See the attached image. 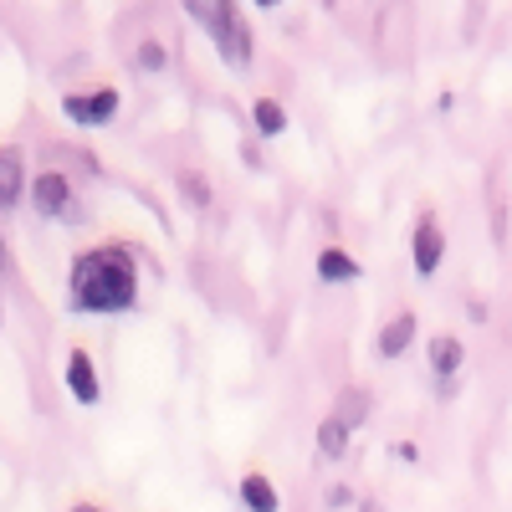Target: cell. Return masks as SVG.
<instances>
[{
	"label": "cell",
	"instance_id": "6da1fadb",
	"mask_svg": "<svg viewBox=\"0 0 512 512\" xmlns=\"http://www.w3.org/2000/svg\"><path fill=\"white\" fill-rule=\"evenodd\" d=\"M72 313H128L139 303V267L128 246H93L72 262L67 282Z\"/></svg>",
	"mask_w": 512,
	"mask_h": 512
},
{
	"label": "cell",
	"instance_id": "7a4b0ae2",
	"mask_svg": "<svg viewBox=\"0 0 512 512\" xmlns=\"http://www.w3.org/2000/svg\"><path fill=\"white\" fill-rule=\"evenodd\" d=\"M190 21L205 26V36L216 41V52H221L226 67H246L251 62V31H246V21H241L236 6H221V0H195Z\"/></svg>",
	"mask_w": 512,
	"mask_h": 512
},
{
	"label": "cell",
	"instance_id": "3957f363",
	"mask_svg": "<svg viewBox=\"0 0 512 512\" xmlns=\"http://www.w3.org/2000/svg\"><path fill=\"white\" fill-rule=\"evenodd\" d=\"M62 113H67L72 123H82V128H103V123H113V113H118V88L67 93V98H62Z\"/></svg>",
	"mask_w": 512,
	"mask_h": 512
},
{
	"label": "cell",
	"instance_id": "277c9868",
	"mask_svg": "<svg viewBox=\"0 0 512 512\" xmlns=\"http://www.w3.org/2000/svg\"><path fill=\"white\" fill-rule=\"evenodd\" d=\"M441 256H446V236H441V226L431 216H425L415 226V272L420 277H436L441 272Z\"/></svg>",
	"mask_w": 512,
	"mask_h": 512
},
{
	"label": "cell",
	"instance_id": "5b68a950",
	"mask_svg": "<svg viewBox=\"0 0 512 512\" xmlns=\"http://www.w3.org/2000/svg\"><path fill=\"white\" fill-rule=\"evenodd\" d=\"M67 390H72V400L77 405H98V369H93V354H82V349H72L67 354Z\"/></svg>",
	"mask_w": 512,
	"mask_h": 512
},
{
	"label": "cell",
	"instance_id": "8992f818",
	"mask_svg": "<svg viewBox=\"0 0 512 512\" xmlns=\"http://www.w3.org/2000/svg\"><path fill=\"white\" fill-rule=\"evenodd\" d=\"M31 200L41 216H72V185L62 175H36L31 180Z\"/></svg>",
	"mask_w": 512,
	"mask_h": 512
},
{
	"label": "cell",
	"instance_id": "52a82bcc",
	"mask_svg": "<svg viewBox=\"0 0 512 512\" xmlns=\"http://www.w3.org/2000/svg\"><path fill=\"white\" fill-rule=\"evenodd\" d=\"M21 190H26V164H21V154H16V149H0V216H6V210H16Z\"/></svg>",
	"mask_w": 512,
	"mask_h": 512
},
{
	"label": "cell",
	"instance_id": "ba28073f",
	"mask_svg": "<svg viewBox=\"0 0 512 512\" xmlns=\"http://www.w3.org/2000/svg\"><path fill=\"white\" fill-rule=\"evenodd\" d=\"M415 344V313H400L379 328V359H400Z\"/></svg>",
	"mask_w": 512,
	"mask_h": 512
},
{
	"label": "cell",
	"instance_id": "9c48e42d",
	"mask_svg": "<svg viewBox=\"0 0 512 512\" xmlns=\"http://www.w3.org/2000/svg\"><path fill=\"white\" fill-rule=\"evenodd\" d=\"M241 502H246V512H277V507H282L277 487H272V482H267L262 472L241 477Z\"/></svg>",
	"mask_w": 512,
	"mask_h": 512
},
{
	"label": "cell",
	"instance_id": "30bf717a",
	"mask_svg": "<svg viewBox=\"0 0 512 512\" xmlns=\"http://www.w3.org/2000/svg\"><path fill=\"white\" fill-rule=\"evenodd\" d=\"M318 277L323 282H354L359 277V262H354L349 251H338V246H323L318 251Z\"/></svg>",
	"mask_w": 512,
	"mask_h": 512
},
{
	"label": "cell",
	"instance_id": "8fae6325",
	"mask_svg": "<svg viewBox=\"0 0 512 512\" xmlns=\"http://www.w3.org/2000/svg\"><path fill=\"white\" fill-rule=\"evenodd\" d=\"M461 359H466L461 338H451V333H436V338H431V369H436L441 379H451V374L461 369Z\"/></svg>",
	"mask_w": 512,
	"mask_h": 512
},
{
	"label": "cell",
	"instance_id": "7c38bea8",
	"mask_svg": "<svg viewBox=\"0 0 512 512\" xmlns=\"http://www.w3.org/2000/svg\"><path fill=\"white\" fill-rule=\"evenodd\" d=\"M251 118H256V134H267V139H277L282 128H287V108H282L277 98H256Z\"/></svg>",
	"mask_w": 512,
	"mask_h": 512
},
{
	"label": "cell",
	"instance_id": "4fadbf2b",
	"mask_svg": "<svg viewBox=\"0 0 512 512\" xmlns=\"http://www.w3.org/2000/svg\"><path fill=\"white\" fill-rule=\"evenodd\" d=\"M318 451H323V456H344V451H349V425L328 415V420L318 425Z\"/></svg>",
	"mask_w": 512,
	"mask_h": 512
},
{
	"label": "cell",
	"instance_id": "5bb4252c",
	"mask_svg": "<svg viewBox=\"0 0 512 512\" xmlns=\"http://www.w3.org/2000/svg\"><path fill=\"white\" fill-rule=\"evenodd\" d=\"M364 415H369V395H364V390H344V395H338L333 420H344L349 431H354V425H364Z\"/></svg>",
	"mask_w": 512,
	"mask_h": 512
},
{
	"label": "cell",
	"instance_id": "9a60e30c",
	"mask_svg": "<svg viewBox=\"0 0 512 512\" xmlns=\"http://www.w3.org/2000/svg\"><path fill=\"white\" fill-rule=\"evenodd\" d=\"M180 190H185V200H190V205H205V200H210V185H205L200 175H190V169L180 175Z\"/></svg>",
	"mask_w": 512,
	"mask_h": 512
},
{
	"label": "cell",
	"instance_id": "2e32d148",
	"mask_svg": "<svg viewBox=\"0 0 512 512\" xmlns=\"http://www.w3.org/2000/svg\"><path fill=\"white\" fill-rule=\"evenodd\" d=\"M139 67L144 72H159L164 67V47H159V41H144V47H139Z\"/></svg>",
	"mask_w": 512,
	"mask_h": 512
},
{
	"label": "cell",
	"instance_id": "e0dca14e",
	"mask_svg": "<svg viewBox=\"0 0 512 512\" xmlns=\"http://www.w3.org/2000/svg\"><path fill=\"white\" fill-rule=\"evenodd\" d=\"M72 512H103V507H93V502H77Z\"/></svg>",
	"mask_w": 512,
	"mask_h": 512
},
{
	"label": "cell",
	"instance_id": "ac0fdd59",
	"mask_svg": "<svg viewBox=\"0 0 512 512\" xmlns=\"http://www.w3.org/2000/svg\"><path fill=\"white\" fill-rule=\"evenodd\" d=\"M0 267H6V236H0Z\"/></svg>",
	"mask_w": 512,
	"mask_h": 512
}]
</instances>
